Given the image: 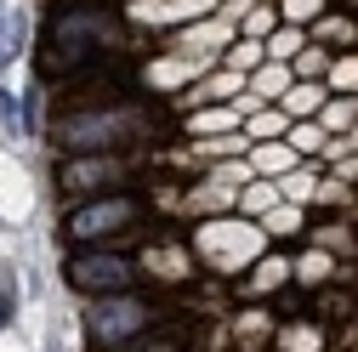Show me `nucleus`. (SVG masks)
I'll return each instance as SVG.
<instances>
[{
    "label": "nucleus",
    "mask_w": 358,
    "mask_h": 352,
    "mask_svg": "<svg viewBox=\"0 0 358 352\" xmlns=\"http://www.w3.org/2000/svg\"><path fill=\"white\" fill-rule=\"evenodd\" d=\"M69 284L85 295H125L137 284V261L114 250H74L69 256Z\"/></svg>",
    "instance_id": "1"
},
{
    "label": "nucleus",
    "mask_w": 358,
    "mask_h": 352,
    "mask_svg": "<svg viewBox=\"0 0 358 352\" xmlns=\"http://www.w3.org/2000/svg\"><path fill=\"white\" fill-rule=\"evenodd\" d=\"M148 301H131V295H103L97 307H92V318H85V330H92V341H103V346H120V341H131V335H143L148 330Z\"/></svg>",
    "instance_id": "2"
},
{
    "label": "nucleus",
    "mask_w": 358,
    "mask_h": 352,
    "mask_svg": "<svg viewBox=\"0 0 358 352\" xmlns=\"http://www.w3.org/2000/svg\"><path fill=\"white\" fill-rule=\"evenodd\" d=\"M137 199L131 193H108V199H97V205H80L74 216H69V239H80V244H92V239H103V233H120V228H131L137 222Z\"/></svg>",
    "instance_id": "3"
},
{
    "label": "nucleus",
    "mask_w": 358,
    "mask_h": 352,
    "mask_svg": "<svg viewBox=\"0 0 358 352\" xmlns=\"http://www.w3.org/2000/svg\"><path fill=\"white\" fill-rule=\"evenodd\" d=\"M120 176V165L114 159H80V165H69L63 170V188H108Z\"/></svg>",
    "instance_id": "4"
},
{
    "label": "nucleus",
    "mask_w": 358,
    "mask_h": 352,
    "mask_svg": "<svg viewBox=\"0 0 358 352\" xmlns=\"http://www.w3.org/2000/svg\"><path fill=\"white\" fill-rule=\"evenodd\" d=\"M23 131V114H17V97L12 91H0V137H17Z\"/></svg>",
    "instance_id": "5"
},
{
    "label": "nucleus",
    "mask_w": 358,
    "mask_h": 352,
    "mask_svg": "<svg viewBox=\"0 0 358 352\" xmlns=\"http://www.w3.org/2000/svg\"><path fill=\"white\" fill-rule=\"evenodd\" d=\"M296 46H301V29H279L273 40H267V52H273V57H290Z\"/></svg>",
    "instance_id": "6"
},
{
    "label": "nucleus",
    "mask_w": 358,
    "mask_h": 352,
    "mask_svg": "<svg viewBox=\"0 0 358 352\" xmlns=\"http://www.w3.org/2000/svg\"><path fill=\"white\" fill-rule=\"evenodd\" d=\"M12 307H17V290L12 279H0V324H12Z\"/></svg>",
    "instance_id": "7"
},
{
    "label": "nucleus",
    "mask_w": 358,
    "mask_h": 352,
    "mask_svg": "<svg viewBox=\"0 0 358 352\" xmlns=\"http://www.w3.org/2000/svg\"><path fill=\"white\" fill-rule=\"evenodd\" d=\"M262 165H267V170H279V165H290V154H285V148H262Z\"/></svg>",
    "instance_id": "8"
},
{
    "label": "nucleus",
    "mask_w": 358,
    "mask_h": 352,
    "mask_svg": "<svg viewBox=\"0 0 358 352\" xmlns=\"http://www.w3.org/2000/svg\"><path fill=\"white\" fill-rule=\"evenodd\" d=\"M313 6H319V0H290V17H307Z\"/></svg>",
    "instance_id": "9"
}]
</instances>
